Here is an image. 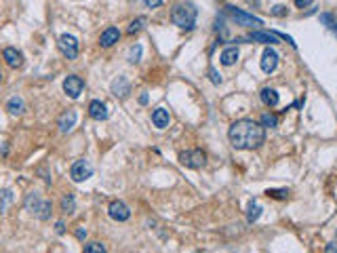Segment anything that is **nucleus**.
<instances>
[{
	"label": "nucleus",
	"instance_id": "f257e3e1",
	"mask_svg": "<svg viewBox=\"0 0 337 253\" xmlns=\"http://www.w3.org/2000/svg\"><path fill=\"white\" fill-rule=\"evenodd\" d=\"M228 137L236 150H257L266 141V129L251 118H240L230 125Z\"/></svg>",
	"mask_w": 337,
	"mask_h": 253
},
{
	"label": "nucleus",
	"instance_id": "f03ea898",
	"mask_svg": "<svg viewBox=\"0 0 337 253\" xmlns=\"http://www.w3.org/2000/svg\"><path fill=\"white\" fill-rule=\"evenodd\" d=\"M196 17H198V9L192 3H179L171 11V19L177 28L182 30H194L196 26Z\"/></svg>",
	"mask_w": 337,
	"mask_h": 253
},
{
	"label": "nucleus",
	"instance_id": "7ed1b4c3",
	"mask_svg": "<svg viewBox=\"0 0 337 253\" xmlns=\"http://www.w3.org/2000/svg\"><path fill=\"white\" fill-rule=\"evenodd\" d=\"M226 11L232 15V19L238 23V26H247V28H255L259 30L263 26V21L259 17H253L251 13H245V11H240L236 7H230V5H226Z\"/></svg>",
	"mask_w": 337,
	"mask_h": 253
},
{
	"label": "nucleus",
	"instance_id": "20e7f679",
	"mask_svg": "<svg viewBox=\"0 0 337 253\" xmlns=\"http://www.w3.org/2000/svg\"><path fill=\"white\" fill-rule=\"evenodd\" d=\"M179 163H182L184 167H190V169H200L204 163H207V154H204L202 150H186L179 154Z\"/></svg>",
	"mask_w": 337,
	"mask_h": 253
},
{
	"label": "nucleus",
	"instance_id": "39448f33",
	"mask_svg": "<svg viewBox=\"0 0 337 253\" xmlns=\"http://www.w3.org/2000/svg\"><path fill=\"white\" fill-rule=\"evenodd\" d=\"M91 175H93V165L87 159H80L70 167V177L74 179V182H84V179H89Z\"/></svg>",
	"mask_w": 337,
	"mask_h": 253
},
{
	"label": "nucleus",
	"instance_id": "423d86ee",
	"mask_svg": "<svg viewBox=\"0 0 337 253\" xmlns=\"http://www.w3.org/2000/svg\"><path fill=\"white\" fill-rule=\"evenodd\" d=\"M59 51H62L68 59H76L78 57V40H76V36H72V34H62L59 36Z\"/></svg>",
	"mask_w": 337,
	"mask_h": 253
},
{
	"label": "nucleus",
	"instance_id": "0eeeda50",
	"mask_svg": "<svg viewBox=\"0 0 337 253\" xmlns=\"http://www.w3.org/2000/svg\"><path fill=\"white\" fill-rule=\"evenodd\" d=\"M82 89H84V80L80 76H76V74H70L64 80V91H66L68 97H72V99H78Z\"/></svg>",
	"mask_w": 337,
	"mask_h": 253
},
{
	"label": "nucleus",
	"instance_id": "6e6552de",
	"mask_svg": "<svg viewBox=\"0 0 337 253\" xmlns=\"http://www.w3.org/2000/svg\"><path fill=\"white\" fill-rule=\"evenodd\" d=\"M107 213H110V218L114 222H127L131 218V211L123 200H112L110 207H107Z\"/></svg>",
	"mask_w": 337,
	"mask_h": 253
},
{
	"label": "nucleus",
	"instance_id": "1a4fd4ad",
	"mask_svg": "<svg viewBox=\"0 0 337 253\" xmlns=\"http://www.w3.org/2000/svg\"><path fill=\"white\" fill-rule=\"evenodd\" d=\"M276 66H278V53H276L272 46H268L261 55V70L266 72V74H272V72L276 70Z\"/></svg>",
	"mask_w": 337,
	"mask_h": 253
},
{
	"label": "nucleus",
	"instance_id": "9d476101",
	"mask_svg": "<svg viewBox=\"0 0 337 253\" xmlns=\"http://www.w3.org/2000/svg\"><path fill=\"white\" fill-rule=\"evenodd\" d=\"M247 40H251V42H263V44H278V36H276L274 32H263V30H257V32H251L249 36H247Z\"/></svg>",
	"mask_w": 337,
	"mask_h": 253
},
{
	"label": "nucleus",
	"instance_id": "9b49d317",
	"mask_svg": "<svg viewBox=\"0 0 337 253\" xmlns=\"http://www.w3.org/2000/svg\"><path fill=\"white\" fill-rule=\"evenodd\" d=\"M89 116L93 118V120H107V116H110V112H107V106L101 102V99H93L91 104H89Z\"/></svg>",
	"mask_w": 337,
	"mask_h": 253
},
{
	"label": "nucleus",
	"instance_id": "f8f14e48",
	"mask_svg": "<svg viewBox=\"0 0 337 253\" xmlns=\"http://www.w3.org/2000/svg\"><path fill=\"white\" fill-rule=\"evenodd\" d=\"M76 118H78L76 110H68V112H64L62 116L57 118V127H59V131H62V133H70V131L74 129V125H76Z\"/></svg>",
	"mask_w": 337,
	"mask_h": 253
},
{
	"label": "nucleus",
	"instance_id": "ddd939ff",
	"mask_svg": "<svg viewBox=\"0 0 337 253\" xmlns=\"http://www.w3.org/2000/svg\"><path fill=\"white\" fill-rule=\"evenodd\" d=\"M3 59L7 62L9 68H21L23 66V53L17 51L15 46H7V49L3 51Z\"/></svg>",
	"mask_w": 337,
	"mask_h": 253
},
{
	"label": "nucleus",
	"instance_id": "4468645a",
	"mask_svg": "<svg viewBox=\"0 0 337 253\" xmlns=\"http://www.w3.org/2000/svg\"><path fill=\"white\" fill-rule=\"evenodd\" d=\"M118 40H120V30L114 28V26L105 28V30L101 32V36H99V44L103 46V49H110V46H112L114 42H118Z\"/></svg>",
	"mask_w": 337,
	"mask_h": 253
},
{
	"label": "nucleus",
	"instance_id": "2eb2a0df",
	"mask_svg": "<svg viewBox=\"0 0 337 253\" xmlns=\"http://www.w3.org/2000/svg\"><path fill=\"white\" fill-rule=\"evenodd\" d=\"M112 95H116V97H120V99H125L127 95L131 93V84H129V80L125 78V76H118V78H114L112 80Z\"/></svg>",
	"mask_w": 337,
	"mask_h": 253
},
{
	"label": "nucleus",
	"instance_id": "dca6fc26",
	"mask_svg": "<svg viewBox=\"0 0 337 253\" xmlns=\"http://www.w3.org/2000/svg\"><path fill=\"white\" fill-rule=\"evenodd\" d=\"M168 110H164V108H156V110L152 112V123L154 127H158V129H164L168 127Z\"/></svg>",
	"mask_w": 337,
	"mask_h": 253
},
{
	"label": "nucleus",
	"instance_id": "f3484780",
	"mask_svg": "<svg viewBox=\"0 0 337 253\" xmlns=\"http://www.w3.org/2000/svg\"><path fill=\"white\" fill-rule=\"evenodd\" d=\"M259 97H261V102H263V104L270 106V108L278 106V102H280L278 93H276L274 89H270V87H263V89H261V93H259Z\"/></svg>",
	"mask_w": 337,
	"mask_h": 253
},
{
	"label": "nucleus",
	"instance_id": "a211bd4d",
	"mask_svg": "<svg viewBox=\"0 0 337 253\" xmlns=\"http://www.w3.org/2000/svg\"><path fill=\"white\" fill-rule=\"evenodd\" d=\"M7 110H9V114L19 116V114H23V110H26V104H23V99L19 97V95H13V97L7 102Z\"/></svg>",
	"mask_w": 337,
	"mask_h": 253
},
{
	"label": "nucleus",
	"instance_id": "6ab92c4d",
	"mask_svg": "<svg viewBox=\"0 0 337 253\" xmlns=\"http://www.w3.org/2000/svg\"><path fill=\"white\" fill-rule=\"evenodd\" d=\"M238 57H240V53H238L236 46H228V49H223L221 55H219V59H221L223 66H234Z\"/></svg>",
	"mask_w": 337,
	"mask_h": 253
},
{
	"label": "nucleus",
	"instance_id": "aec40b11",
	"mask_svg": "<svg viewBox=\"0 0 337 253\" xmlns=\"http://www.w3.org/2000/svg\"><path fill=\"white\" fill-rule=\"evenodd\" d=\"M13 190H9V188H5V190H0V215H5L7 213V209L13 205Z\"/></svg>",
	"mask_w": 337,
	"mask_h": 253
},
{
	"label": "nucleus",
	"instance_id": "412c9836",
	"mask_svg": "<svg viewBox=\"0 0 337 253\" xmlns=\"http://www.w3.org/2000/svg\"><path fill=\"white\" fill-rule=\"evenodd\" d=\"M261 205L257 203V200H251L249 203V207H247V222L249 224H253V222H257L259 220V215H261Z\"/></svg>",
	"mask_w": 337,
	"mask_h": 253
},
{
	"label": "nucleus",
	"instance_id": "4be33fe9",
	"mask_svg": "<svg viewBox=\"0 0 337 253\" xmlns=\"http://www.w3.org/2000/svg\"><path fill=\"white\" fill-rule=\"evenodd\" d=\"M34 215H36V218H38V220H49L51 218V203L49 200H40L38 203V207H36V211H34Z\"/></svg>",
	"mask_w": 337,
	"mask_h": 253
},
{
	"label": "nucleus",
	"instance_id": "5701e85b",
	"mask_svg": "<svg viewBox=\"0 0 337 253\" xmlns=\"http://www.w3.org/2000/svg\"><path fill=\"white\" fill-rule=\"evenodd\" d=\"M62 211L68 213V215L76 211V200H74V196H72V194H66L62 198Z\"/></svg>",
	"mask_w": 337,
	"mask_h": 253
},
{
	"label": "nucleus",
	"instance_id": "b1692460",
	"mask_svg": "<svg viewBox=\"0 0 337 253\" xmlns=\"http://www.w3.org/2000/svg\"><path fill=\"white\" fill-rule=\"evenodd\" d=\"M263 129H276L278 127V118H276L274 114H270V112H266V114H261V123H259Z\"/></svg>",
	"mask_w": 337,
	"mask_h": 253
},
{
	"label": "nucleus",
	"instance_id": "393cba45",
	"mask_svg": "<svg viewBox=\"0 0 337 253\" xmlns=\"http://www.w3.org/2000/svg\"><path fill=\"white\" fill-rule=\"evenodd\" d=\"M320 23H324V26H327V28L337 36V19H335L331 13H322V15H320Z\"/></svg>",
	"mask_w": 337,
	"mask_h": 253
},
{
	"label": "nucleus",
	"instance_id": "a878e982",
	"mask_svg": "<svg viewBox=\"0 0 337 253\" xmlns=\"http://www.w3.org/2000/svg\"><path fill=\"white\" fill-rule=\"evenodd\" d=\"M146 23H148V19H146V17H137V19H133V21L129 23L127 32H129V34H135V32H139L143 26H146Z\"/></svg>",
	"mask_w": 337,
	"mask_h": 253
},
{
	"label": "nucleus",
	"instance_id": "bb28decb",
	"mask_svg": "<svg viewBox=\"0 0 337 253\" xmlns=\"http://www.w3.org/2000/svg\"><path fill=\"white\" fill-rule=\"evenodd\" d=\"M40 200H42V198H40L38 194H36V192H32V194H28V196H26V209L34 213V211H36V207H38V203H40Z\"/></svg>",
	"mask_w": 337,
	"mask_h": 253
},
{
	"label": "nucleus",
	"instance_id": "cd10ccee",
	"mask_svg": "<svg viewBox=\"0 0 337 253\" xmlns=\"http://www.w3.org/2000/svg\"><path fill=\"white\" fill-rule=\"evenodd\" d=\"M82 253H105V247H103L101 243H97V240H93V243L84 245Z\"/></svg>",
	"mask_w": 337,
	"mask_h": 253
},
{
	"label": "nucleus",
	"instance_id": "c85d7f7f",
	"mask_svg": "<svg viewBox=\"0 0 337 253\" xmlns=\"http://www.w3.org/2000/svg\"><path fill=\"white\" fill-rule=\"evenodd\" d=\"M139 59H141V44H133L129 49V62L131 64H137Z\"/></svg>",
	"mask_w": 337,
	"mask_h": 253
},
{
	"label": "nucleus",
	"instance_id": "c756f323",
	"mask_svg": "<svg viewBox=\"0 0 337 253\" xmlns=\"http://www.w3.org/2000/svg\"><path fill=\"white\" fill-rule=\"evenodd\" d=\"M266 194L270 196V198H278V200H283V198H287L289 196V190L287 188H280V190H274V188H270Z\"/></svg>",
	"mask_w": 337,
	"mask_h": 253
},
{
	"label": "nucleus",
	"instance_id": "7c9ffc66",
	"mask_svg": "<svg viewBox=\"0 0 337 253\" xmlns=\"http://www.w3.org/2000/svg\"><path fill=\"white\" fill-rule=\"evenodd\" d=\"M209 78H211V82L213 84H221V74H219V72L217 70H215V68H209Z\"/></svg>",
	"mask_w": 337,
	"mask_h": 253
},
{
	"label": "nucleus",
	"instance_id": "2f4dec72",
	"mask_svg": "<svg viewBox=\"0 0 337 253\" xmlns=\"http://www.w3.org/2000/svg\"><path fill=\"white\" fill-rule=\"evenodd\" d=\"M287 13H289V9L283 7V5H276V7L272 9V15H276V17H285Z\"/></svg>",
	"mask_w": 337,
	"mask_h": 253
},
{
	"label": "nucleus",
	"instance_id": "473e14b6",
	"mask_svg": "<svg viewBox=\"0 0 337 253\" xmlns=\"http://www.w3.org/2000/svg\"><path fill=\"white\" fill-rule=\"evenodd\" d=\"M38 173H40V175H44L42 179H44V182H46V184H51V175H49V173H46V169H44V167H40V169H38Z\"/></svg>",
	"mask_w": 337,
	"mask_h": 253
},
{
	"label": "nucleus",
	"instance_id": "72a5a7b5",
	"mask_svg": "<svg viewBox=\"0 0 337 253\" xmlns=\"http://www.w3.org/2000/svg\"><path fill=\"white\" fill-rule=\"evenodd\" d=\"M76 238L84 240V238H87V230H84V228H76Z\"/></svg>",
	"mask_w": 337,
	"mask_h": 253
},
{
	"label": "nucleus",
	"instance_id": "f704fd0d",
	"mask_svg": "<svg viewBox=\"0 0 337 253\" xmlns=\"http://www.w3.org/2000/svg\"><path fill=\"white\" fill-rule=\"evenodd\" d=\"M55 232H57V234H64V232H66V224H64V222H57V224H55Z\"/></svg>",
	"mask_w": 337,
	"mask_h": 253
},
{
	"label": "nucleus",
	"instance_id": "c9c22d12",
	"mask_svg": "<svg viewBox=\"0 0 337 253\" xmlns=\"http://www.w3.org/2000/svg\"><path fill=\"white\" fill-rule=\"evenodd\" d=\"M324 253H337V243H329L327 249H324Z\"/></svg>",
	"mask_w": 337,
	"mask_h": 253
},
{
	"label": "nucleus",
	"instance_id": "e433bc0d",
	"mask_svg": "<svg viewBox=\"0 0 337 253\" xmlns=\"http://www.w3.org/2000/svg\"><path fill=\"white\" fill-rule=\"evenodd\" d=\"M162 0H146V7H160Z\"/></svg>",
	"mask_w": 337,
	"mask_h": 253
},
{
	"label": "nucleus",
	"instance_id": "4c0bfd02",
	"mask_svg": "<svg viewBox=\"0 0 337 253\" xmlns=\"http://www.w3.org/2000/svg\"><path fill=\"white\" fill-rule=\"evenodd\" d=\"M295 5H297V7H302V9H304V7H312L310 0H295Z\"/></svg>",
	"mask_w": 337,
	"mask_h": 253
},
{
	"label": "nucleus",
	"instance_id": "58836bf2",
	"mask_svg": "<svg viewBox=\"0 0 337 253\" xmlns=\"http://www.w3.org/2000/svg\"><path fill=\"white\" fill-rule=\"evenodd\" d=\"M139 104H141V106L148 104V93H141V95H139Z\"/></svg>",
	"mask_w": 337,
	"mask_h": 253
},
{
	"label": "nucleus",
	"instance_id": "ea45409f",
	"mask_svg": "<svg viewBox=\"0 0 337 253\" xmlns=\"http://www.w3.org/2000/svg\"><path fill=\"white\" fill-rule=\"evenodd\" d=\"M0 82H3V72H0Z\"/></svg>",
	"mask_w": 337,
	"mask_h": 253
}]
</instances>
